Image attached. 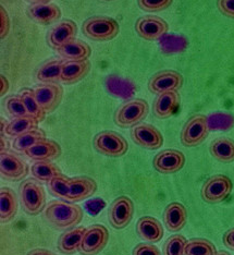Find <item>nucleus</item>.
I'll use <instances>...</instances> for the list:
<instances>
[{"label": "nucleus", "mask_w": 234, "mask_h": 255, "mask_svg": "<svg viewBox=\"0 0 234 255\" xmlns=\"http://www.w3.org/2000/svg\"><path fill=\"white\" fill-rule=\"evenodd\" d=\"M44 216L52 227L67 229L72 228L81 223L83 218V211L74 203L52 201L45 210Z\"/></svg>", "instance_id": "f257e3e1"}, {"label": "nucleus", "mask_w": 234, "mask_h": 255, "mask_svg": "<svg viewBox=\"0 0 234 255\" xmlns=\"http://www.w3.org/2000/svg\"><path fill=\"white\" fill-rule=\"evenodd\" d=\"M84 35L97 42H108L118 36L120 25L110 16L99 15L87 19L82 26Z\"/></svg>", "instance_id": "f03ea898"}, {"label": "nucleus", "mask_w": 234, "mask_h": 255, "mask_svg": "<svg viewBox=\"0 0 234 255\" xmlns=\"http://www.w3.org/2000/svg\"><path fill=\"white\" fill-rule=\"evenodd\" d=\"M20 196L22 204L30 215H37L43 212L46 205V193L40 184L35 179H27L20 185Z\"/></svg>", "instance_id": "7ed1b4c3"}, {"label": "nucleus", "mask_w": 234, "mask_h": 255, "mask_svg": "<svg viewBox=\"0 0 234 255\" xmlns=\"http://www.w3.org/2000/svg\"><path fill=\"white\" fill-rule=\"evenodd\" d=\"M149 106L146 101L132 100L124 103L116 113V124L122 128H130L139 124L147 117Z\"/></svg>", "instance_id": "20e7f679"}, {"label": "nucleus", "mask_w": 234, "mask_h": 255, "mask_svg": "<svg viewBox=\"0 0 234 255\" xmlns=\"http://www.w3.org/2000/svg\"><path fill=\"white\" fill-rule=\"evenodd\" d=\"M94 147L98 153L109 157L123 156L128 148L125 138L114 131H103L94 137Z\"/></svg>", "instance_id": "39448f33"}, {"label": "nucleus", "mask_w": 234, "mask_h": 255, "mask_svg": "<svg viewBox=\"0 0 234 255\" xmlns=\"http://www.w3.org/2000/svg\"><path fill=\"white\" fill-rule=\"evenodd\" d=\"M209 134L208 119L204 115H195L183 127L181 142L186 147H194L203 143Z\"/></svg>", "instance_id": "423d86ee"}, {"label": "nucleus", "mask_w": 234, "mask_h": 255, "mask_svg": "<svg viewBox=\"0 0 234 255\" xmlns=\"http://www.w3.org/2000/svg\"><path fill=\"white\" fill-rule=\"evenodd\" d=\"M108 240V229L103 225H93L86 228L80 252L83 255H96L107 246Z\"/></svg>", "instance_id": "0eeeda50"}, {"label": "nucleus", "mask_w": 234, "mask_h": 255, "mask_svg": "<svg viewBox=\"0 0 234 255\" xmlns=\"http://www.w3.org/2000/svg\"><path fill=\"white\" fill-rule=\"evenodd\" d=\"M233 189L230 178L224 175L214 176L205 182L202 189V196L207 203H219L230 195Z\"/></svg>", "instance_id": "6e6552de"}, {"label": "nucleus", "mask_w": 234, "mask_h": 255, "mask_svg": "<svg viewBox=\"0 0 234 255\" xmlns=\"http://www.w3.org/2000/svg\"><path fill=\"white\" fill-rule=\"evenodd\" d=\"M40 107L46 114H50L60 105L63 97V89L58 83H45L33 90Z\"/></svg>", "instance_id": "1a4fd4ad"}, {"label": "nucleus", "mask_w": 234, "mask_h": 255, "mask_svg": "<svg viewBox=\"0 0 234 255\" xmlns=\"http://www.w3.org/2000/svg\"><path fill=\"white\" fill-rule=\"evenodd\" d=\"M169 30L168 23L155 15H145L135 23V31L139 37L146 40H157L166 35Z\"/></svg>", "instance_id": "9d476101"}, {"label": "nucleus", "mask_w": 234, "mask_h": 255, "mask_svg": "<svg viewBox=\"0 0 234 255\" xmlns=\"http://www.w3.org/2000/svg\"><path fill=\"white\" fill-rule=\"evenodd\" d=\"M183 85V77L177 71L165 70L151 77L148 82V89L154 94H162L166 92L179 91Z\"/></svg>", "instance_id": "9b49d317"}, {"label": "nucleus", "mask_w": 234, "mask_h": 255, "mask_svg": "<svg viewBox=\"0 0 234 255\" xmlns=\"http://www.w3.org/2000/svg\"><path fill=\"white\" fill-rule=\"evenodd\" d=\"M133 214V202L126 196H120L113 202L109 208V222L116 229H123L131 223Z\"/></svg>", "instance_id": "f8f14e48"}, {"label": "nucleus", "mask_w": 234, "mask_h": 255, "mask_svg": "<svg viewBox=\"0 0 234 255\" xmlns=\"http://www.w3.org/2000/svg\"><path fill=\"white\" fill-rule=\"evenodd\" d=\"M132 140L146 149H158L162 146L163 137L154 126L143 124L134 127L131 131Z\"/></svg>", "instance_id": "ddd939ff"}, {"label": "nucleus", "mask_w": 234, "mask_h": 255, "mask_svg": "<svg viewBox=\"0 0 234 255\" xmlns=\"http://www.w3.org/2000/svg\"><path fill=\"white\" fill-rule=\"evenodd\" d=\"M77 33V23L72 20H63L56 24L47 34V43L52 49L58 50L63 45L75 39Z\"/></svg>", "instance_id": "4468645a"}, {"label": "nucleus", "mask_w": 234, "mask_h": 255, "mask_svg": "<svg viewBox=\"0 0 234 255\" xmlns=\"http://www.w3.org/2000/svg\"><path fill=\"white\" fill-rule=\"evenodd\" d=\"M153 164L158 172L165 175L174 173L183 168L185 156L178 149H165L155 156Z\"/></svg>", "instance_id": "2eb2a0df"}, {"label": "nucleus", "mask_w": 234, "mask_h": 255, "mask_svg": "<svg viewBox=\"0 0 234 255\" xmlns=\"http://www.w3.org/2000/svg\"><path fill=\"white\" fill-rule=\"evenodd\" d=\"M0 171L5 179L17 181L27 176L28 167L25 161H23L14 154L1 152L0 154Z\"/></svg>", "instance_id": "dca6fc26"}, {"label": "nucleus", "mask_w": 234, "mask_h": 255, "mask_svg": "<svg viewBox=\"0 0 234 255\" xmlns=\"http://www.w3.org/2000/svg\"><path fill=\"white\" fill-rule=\"evenodd\" d=\"M27 15L39 24L48 25L60 20L61 10L55 3H34L28 7Z\"/></svg>", "instance_id": "f3484780"}, {"label": "nucleus", "mask_w": 234, "mask_h": 255, "mask_svg": "<svg viewBox=\"0 0 234 255\" xmlns=\"http://www.w3.org/2000/svg\"><path fill=\"white\" fill-rule=\"evenodd\" d=\"M92 63L89 59L79 61L66 60L62 67L60 82L64 84L78 83L90 73Z\"/></svg>", "instance_id": "a211bd4d"}, {"label": "nucleus", "mask_w": 234, "mask_h": 255, "mask_svg": "<svg viewBox=\"0 0 234 255\" xmlns=\"http://www.w3.org/2000/svg\"><path fill=\"white\" fill-rule=\"evenodd\" d=\"M24 154L33 160H51L56 159L61 155V147L57 142L44 138L35 145L26 149Z\"/></svg>", "instance_id": "6ab92c4d"}, {"label": "nucleus", "mask_w": 234, "mask_h": 255, "mask_svg": "<svg viewBox=\"0 0 234 255\" xmlns=\"http://www.w3.org/2000/svg\"><path fill=\"white\" fill-rule=\"evenodd\" d=\"M97 190L95 180L90 177H75L70 180V191L67 201L79 202L90 198Z\"/></svg>", "instance_id": "aec40b11"}, {"label": "nucleus", "mask_w": 234, "mask_h": 255, "mask_svg": "<svg viewBox=\"0 0 234 255\" xmlns=\"http://www.w3.org/2000/svg\"><path fill=\"white\" fill-rule=\"evenodd\" d=\"M180 104L178 91L166 92L157 96L154 103V114L157 118L167 119L175 113Z\"/></svg>", "instance_id": "412c9836"}, {"label": "nucleus", "mask_w": 234, "mask_h": 255, "mask_svg": "<svg viewBox=\"0 0 234 255\" xmlns=\"http://www.w3.org/2000/svg\"><path fill=\"white\" fill-rule=\"evenodd\" d=\"M136 231L142 239L150 243L159 242L163 237V228L161 224L154 217L144 216L138 219Z\"/></svg>", "instance_id": "4be33fe9"}, {"label": "nucleus", "mask_w": 234, "mask_h": 255, "mask_svg": "<svg viewBox=\"0 0 234 255\" xmlns=\"http://www.w3.org/2000/svg\"><path fill=\"white\" fill-rule=\"evenodd\" d=\"M163 220L165 225L170 231H179L182 229L187 220V212L186 208L178 202H173L169 204L163 214Z\"/></svg>", "instance_id": "5701e85b"}, {"label": "nucleus", "mask_w": 234, "mask_h": 255, "mask_svg": "<svg viewBox=\"0 0 234 255\" xmlns=\"http://www.w3.org/2000/svg\"><path fill=\"white\" fill-rule=\"evenodd\" d=\"M57 51L64 60L71 61L89 59L92 55L91 46L79 39H72L71 42L63 45L62 47L58 49Z\"/></svg>", "instance_id": "b1692460"}, {"label": "nucleus", "mask_w": 234, "mask_h": 255, "mask_svg": "<svg viewBox=\"0 0 234 255\" xmlns=\"http://www.w3.org/2000/svg\"><path fill=\"white\" fill-rule=\"evenodd\" d=\"M86 231L85 227H79L71 229L60 236L58 241V249L61 253L71 255L80 251L81 243L83 240L84 234Z\"/></svg>", "instance_id": "393cba45"}, {"label": "nucleus", "mask_w": 234, "mask_h": 255, "mask_svg": "<svg viewBox=\"0 0 234 255\" xmlns=\"http://www.w3.org/2000/svg\"><path fill=\"white\" fill-rule=\"evenodd\" d=\"M66 60H49L40 66L35 78L42 83H58L61 80V71Z\"/></svg>", "instance_id": "a878e982"}, {"label": "nucleus", "mask_w": 234, "mask_h": 255, "mask_svg": "<svg viewBox=\"0 0 234 255\" xmlns=\"http://www.w3.org/2000/svg\"><path fill=\"white\" fill-rule=\"evenodd\" d=\"M210 154L221 163L234 161V141L229 137H218L210 144Z\"/></svg>", "instance_id": "bb28decb"}, {"label": "nucleus", "mask_w": 234, "mask_h": 255, "mask_svg": "<svg viewBox=\"0 0 234 255\" xmlns=\"http://www.w3.org/2000/svg\"><path fill=\"white\" fill-rule=\"evenodd\" d=\"M17 212V199L14 193L9 188L0 190V217L2 223L10 222L13 219Z\"/></svg>", "instance_id": "cd10ccee"}, {"label": "nucleus", "mask_w": 234, "mask_h": 255, "mask_svg": "<svg viewBox=\"0 0 234 255\" xmlns=\"http://www.w3.org/2000/svg\"><path fill=\"white\" fill-rule=\"evenodd\" d=\"M38 121L32 116H24V117L14 118L10 121L4 128V133L9 136H19L26 132L38 129Z\"/></svg>", "instance_id": "c85d7f7f"}, {"label": "nucleus", "mask_w": 234, "mask_h": 255, "mask_svg": "<svg viewBox=\"0 0 234 255\" xmlns=\"http://www.w3.org/2000/svg\"><path fill=\"white\" fill-rule=\"evenodd\" d=\"M32 175L40 181L49 182L52 178L61 175V170L59 167L52 164L49 160H40L33 164L31 168Z\"/></svg>", "instance_id": "c756f323"}, {"label": "nucleus", "mask_w": 234, "mask_h": 255, "mask_svg": "<svg viewBox=\"0 0 234 255\" xmlns=\"http://www.w3.org/2000/svg\"><path fill=\"white\" fill-rule=\"evenodd\" d=\"M44 138H46L45 132L40 129H36L16 136L12 143V147L17 152L24 153L26 149L35 145L37 142L44 140Z\"/></svg>", "instance_id": "7c9ffc66"}, {"label": "nucleus", "mask_w": 234, "mask_h": 255, "mask_svg": "<svg viewBox=\"0 0 234 255\" xmlns=\"http://www.w3.org/2000/svg\"><path fill=\"white\" fill-rule=\"evenodd\" d=\"M20 96L23 100V103H24L25 108L27 110V114L36 119L38 123L43 121L45 119L46 113L44 112L43 108L40 107V105L38 104L36 97H35V95H34L33 90H23L21 92Z\"/></svg>", "instance_id": "2f4dec72"}, {"label": "nucleus", "mask_w": 234, "mask_h": 255, "mask_svg": "<svg viewBox=\"0 0 234 255\" xmlns=\"http://www.w3.org/2000/svg\"><path fill=\"white\" fill-rule=\"evenodd\" d=\"M217 250L206 239H193L186 243L185 255H216Z\"/></svg>", "instance_id": "473e14b6"}, {"label": "nucleus", "mask_w": 234, "mask_h": 255, "mask_svg": "<svg viewBox=\"0 0 234 255\" xmlns=\"http://www.w3.org/2000/svg\"><path fill=\"white\" fill-rule=\"evenodd\" d=\"M70 180L67 176L59 175L55 178H52L49 183V191L52 195L58 196V198H61L67 200L69 191H70Z\"/></svg>", "instance_id": "72a5a7b5"}, {"label": "nucleus", "mask_w": 234, "mask_h": 255, "mask_svg": "<svg viewBox=\"0 0 234 255\" xmlns=\"http://www.w3.org/2000/svg\"><path fill=\"white\" fill-rule=\"evenodd\" d=\"M186 239L181 235L171 236L163 246V255H185Z\"/></svg>", "instance_id": "f704fd0d"}, {"label": "nucleus", "mask_w": 234, "mask_h": 255, "mask_svg": "<svg viewBox=\"0 0 234 255\" xmlns=\"http://www.w3.org/2000/svg\"><path fill=\"white\" fill-rule=\"evenodd\" d=\"M4 108L7 110L10 116H12L13 118L24 117V116H28L27 110L25 108L24 103L21 96L12 95L8 96L4 100Z\"/></svg>", "instance_id": "c9c22d12"}, {"label": "nucleus", "mask_w": 234, "mask_h": 255, "mask_svg": "<svg viewBox=\"0 0 234 255\" xmlns=\"http://www.w3.org/2000/svg\"><path fill=\"white\" fill-rule=\"evenodd\" d=\"M173 0H137L138 7L148 12H158L168 9L172 4Z\"/></svg>", "instance_id": "e433bc0d"}, {"label": "nucleus", "mask_w": 234, "mask_h": 255, "mask_svg": "<svg viewBox=\"0 0 234 255\" xmlns=\"http://www.w3.org/2000/svg\"><path fill=\"white\" fill-rule=\"evenodd\" d=\"M0 21H1V27H0V34H1V39H4L8 36L11 27L10 16L7 10L3 8V5L0 7Z\"/></svg>", "instance_id": "4c0bfd02"}, {"label": "nucleus", "mask_w": 234, "mask_h": 255, "mask_svg": "<svg viewBox=\"0 0 234 255\" xmlns=\"http://www.w3.org/2000/svg\"><path fill=\"white\" fill-rule=\"evenodd\" d=\"M133 255H161L158 248L149 243H140L133 251Z\"/></svg>", "instance_id": "58836bf2"}, {"label": "nucleus", "mask_w": 234, "mask_h": 255, "mask_svg": "<svg viewBox=\"0 0 234 255\" xmlns=\"http://www.w3.org/2000/svg\"><path fill=\"white\" fill-rule=\"evenodd\" d=\"M217 5L222 14L234 19V0H218Z\"/></svg>", "instance_id": "ea45409f"}, {"label": "nucleus", "mask_w": 234, "mask_h": 255, "mask_svg": "<svg viewBox=\"0 0 234 255\" xmlns=\"http://www.w3.org/2000/svg\"><path fill=\"white\" fill-rule=\"evenodd\" d=\"M224 243H225L226 247L234 250V228L230 229L229 231H227V233L225 234Z\"/></svg>", "instance_id": "a19ab883"}, {"label": "nucleus", "mask_w": 234, "mask_h": 255, "mask_svg": "<svg viewBox=\"0 0 234 255\" xmlns=\"http://www.w3.org/2000/svg\"><path fill=\"white\" fill-rule=\"evenodd\" d=\"M0 86H1V91H0V94H1V96L7 94V92L9 91V81L8 79L4 77V75H1L0 77Z\"/></svg>", "instance_id": "79ce46f5"}, {"label": "nucleus", "mask_w": 234, "mask_h": 255, "mask_svg": "<svg viewBox=\"0 0 234 255\" xmlns=\"http://www.w3.org/2000/svg\"><path fill=\"white\" fill-rule=\"evenodd\" d=\"M27 255H56L48 250H44V249H36V250H33Z\"/></svg>", "instance_id": "37998d69"}, {"label": "nucleus", "mask_w": 234, "mask_h": 255, "mask_svg": "<svg viewBox=\"0 0 234 255\" xmlns=\"http://www.w3.org/2000/svg\"><path fill=\"white\" fill-rule=\"evenodd\" d=\"M30 1L34 3H49L51 0H30Z\"/></svg>", "instance_id": "c03bdc74"}, {"label": "nucleus", "mask_w": 234, "mask_h": 255, "mask_svg": "<svg viewBox=\"0 0 234 255\" xmlns=\"http://www.w3.org/2000/svg\"><path fill=\"white\" fill-rule=\"evenodd\" d=\"M216 255H230L228 252H225V251H221V252H218Z\"/></svg>", "instance_id": "a18cd8bd"}, {"label": "nucleus", "mask_w": 234, "mask_h": 255, "mask_svg": "<svg viewBox=\"0 0 234 255\" xmlns=\"http://www.w3.org/2000/svg\"><path fill=\"white\" fill-rule=\"evenodd\" d=\"M105 1H110V0H105Z\"/></svg>", "instance_id": "49530a36"}]
</instances>
